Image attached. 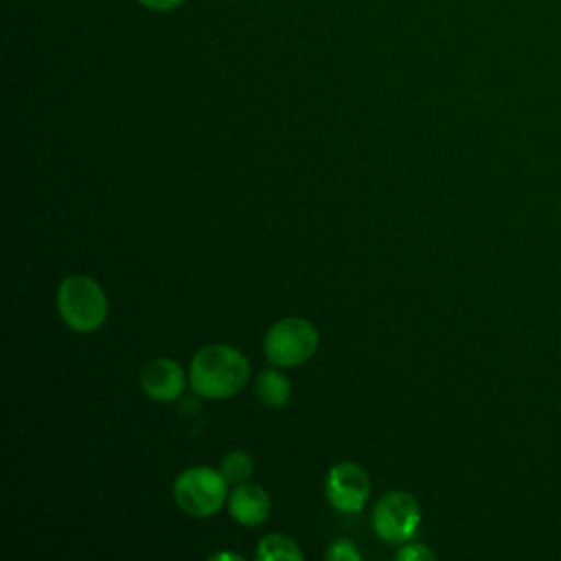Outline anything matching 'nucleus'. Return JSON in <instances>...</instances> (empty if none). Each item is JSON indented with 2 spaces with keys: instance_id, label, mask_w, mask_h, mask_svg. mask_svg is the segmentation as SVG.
<instances>
[{
  "instance_id": "1",
  "label": "nucleus",
  "mask_w": 561,
  "mask_h": 561,
  "mask_svg": "<svg viewBox=\"0 0 561 561\" xmlns=\"http://www.w3.org/2000/svg\"><path fill=\"white\" fill-rule=\"evenodd\" d=\"M250 377L245 355L228 344L202 346L188 366L191 388L206 399H226L237 394Z\"/></svg>"
},
{
  "instance_id": "2",
  "label": "nucleus",
  "mask_w": 561,
  "mask_h": 561,
  "mask_svg": "<svg viewBox=\"0 0 561 561\" xmlns=\"http://www.w3.org/2000/svg\"><path fill=\"white\" fill-rule=\"evenodd\" d=\"M107 309L103 287L85 274L66 276L57 287V311L66 327L77 333L96 331L105 322Z\"/></svg>"
},
{
  "instance_id": "3",
  "label": "nucleus",
  "mask_w": 561,
  "mask_h": 561,
  "mask_svg": "<svg viewBox=\"0 0 561 561\" xmlns=\"http://www.w3.org/2000/svg\"><path fill=\"white\" fill-rule=\"evenodd\" d=\"M173 497L186 515L210 517L228 497V480L210 467H188L175 478Z\"/></svg>"
},
{
  "instance_id": "4",
  "label": "nucleus",
  "mask_w": 561,
  "mask_h": 561,
  "mask_svg": "<svg viewBox=\"0 0 561 561\" xmlns=\"http://www.w3.org/2000/svg\"><path fill=\"white\" fill-rule=\"evenodd\" d=\"M318 348V331L309 320L283 318L274 322L263 340L265 357L280 368L307 362Z\"/></svg>"
},
{
  "instance_id": "5",
  "label": "nucleus",
  "mask_w": 561,
  "mask_h": 561,
  "mask_svg": "<svg viewBox=\"0 0 561 561\" xmlns=\"http://www.w3.org/2000/svg\"><path fill=\"white\" fill-rule=\"evenodd\" d=\"M421 524V508L414 495L390 491L379 497L373 511L375 535L386 543H405Z\"/></svg>"
},
{
  "instance_id": "6",
  "label": "nucleus",
  "mask_w": 561,
  "mask_h": 561,
  "mask_svg": "<svg viewBox=\"0 0 561 561\" xmlns=\"http://www.w3.org/2000/svg\"><path fill=\"white\" fill-rule=\"evenodd\" d=\"M327 500L340 513H359L370 495L368 473L355 462H337L327 476Z\"/></svg>"
},
{
  "instance_id": "7",
  "label": "nucleus",
  "mask_w": 561,
  "mask_h": 561,
  "mask_svg": "<svg viewBox=\"0 0 561 561\" xmlns=\"http://www.w3.org/2000/svg\"><path fill=\"white\" fill-rule=\"evenodd\" d=\"M186 386V375L175 359L156 357L147 362L140 370V388L142 392L160 403L175 401Z\"/></svg>"
},
{
  "instance_id": "8",
  "label": "nucleus",
  "mask_w": 561,
  "mask_h": 561,
  "mask_svg": "<svg viewBox=\"0 0 561 561\" xmlns=\"http://www.w3.org/2000/svg\"><path fill=\"white\" fill-rule=\"evenodd\" d=\"M272 508L270 495L254 482H241L228 497V511L234 522L243 526H259L267 519Z\"/></svg>"
},
{
  "instance_id": "9",
  "label": "nucleus",
  "mask_w": 561,
  "mask_h": 561,
  "mask_svg": "<svg viewBox=\"0 0 561 561\" xmlns=\"http://www.w3.org/2000/svg\"><path fill=\"white\" fill-rule=\"evenodd\" d=\"M254 390H256V397L261 399V403L267 408H283L291 397L289 379L276 368L261 370L256 377Z\"/></svg>"
},
{
  "instance_id": "10",
  "label": "nucleus",
  "mask_w": 561,
  "mask_h": 561,
  "mask_svg": "<svg viewBox=\"0 0 561 561\" xmlns=\"http://www.w3.org/2000/svg\"><path fill=\"white\" fill-rule=\"evenodd\" d=\"M256 559L259 561H278V559H287V561H300L302 559V550L298 548V543L280 533H272L265 535L259 546H256Z\"/></svg>"
},
{
  "instance_id": "11",
  "label": "nucleus",
  "mask_w": 561,
  "mask_h": 561,
  "mask_svg": "<svg viewBox=\"0 0 561 561\" xmlns=\"http://www.w3.org/2000/svg\"><path fill=\"white\" fill-rule=\"evenodd\" d=\"M219 471L224 473L228 484H241V482H245L252 476L254 462H252V458L245 451H228L221 458Z\"/></svg>"
},
{
  "instance_id": "12",
  "label": "nucleus",
  "mask_w": 561,
  "mask_h": 561,
  "mask_svg": "<svg viewBox=\"0 0 561 561\" xmlns=\"http://www.w3.org/2000/svg\"><path fill=\"white\" fill-rule=\"evenodd\" d=\"M329 561H359L362 554L357 552V548L353 546V541L348 539H337L329 546L327 554H324Z\"/></svg>"
},
{
  "instance_id": "13",
  "label": "nucleus",
  "mask_w": 561,
  "mask_h": 561,
  "mask_svg": "<svg viewBox=\"0 0 561 561\" xmlns=\"http://www.w3.org/2000/svg\"><path fill=\"white\" fill-rule=\"evenodd\" d=\"M397 559L399 561H432L434 559V552L427 548V546H423V543H408V546H403L399 552H397Z\"/></svg>"
},
{
  "instance_id": "14",
  "label": "nucleus",
  "mask_w": 561,
  "mask_h": 561,
  "mask_svg": "<svg viewBox=\"0 0 561 561\" xmlns=\"http://www.w3.org/2000/svg\"><path fill=\"white\" fill-rule=\"evenodd\" d=\"M186 0H138L140 7L149 9V11H158V13H164V11H173L178 9L180 4H184Z\"/></svg>"
},
{
  "instance_id": "15",
  "label": "nucleus",
  "mask_w": 561,
  "mask_h": 561,
  "mask_svg": "<svg viewBox=\"0 0 561 561\" xmlns=\"http://www.w3.org/2000/svg\"><path fill=\"white\" fill-rule=\"evenodd\" d=\"M210 559H234V561H239L241 557L232 554V552H217V554H210Z\"/></svg>"
}]
</instances>
